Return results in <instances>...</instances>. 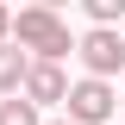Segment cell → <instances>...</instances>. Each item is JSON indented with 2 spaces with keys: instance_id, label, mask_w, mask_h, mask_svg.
Masks as SVG:
<instances>
[{
  "instance_id": "6da1fadb",
  "label": "cell",
  "mask_w": 125,
  "mask_h": 125,
  "mask_svg": "<svg viewBox=\"0 0 125 125\" xmlns=\"http://www.w3.org/2000/svg\"><path fill=\"white\" fill-rule=\"evenodd\" d=\"M6 38H19V50H38L44 62H56V56H69V50H75L69 25H62L50 6H25V13L13 19V31H6Z\"/></svg>"
},
{
  "instance_id": "277c9868",
  "label": "cell",
  "mask_w": 125,
  "mask_h": 125,
  "mask_svg": "<svg viewBox=\"0 0 125 125\" xmlns=\"http://www.w3.org/2000/svg\"><path fill=\"white\" fill-rule=\"evenodd\" d=\"M62 94H69V81H62L56 62H31L25 69V100L31 106H50V100H62Z\"/></svg>"
},
{
  "instance_id": "5b68a950",
  "label": "cell",
  "mask_w": 125,
  "mask_h": 125,
  "mask_svg": "<svg viewBox=\"0 0 125 125\" xmlns=\"http://www.w3.org/2000/svg\"><path fill=\"white\" fill-rule=\"evenodd\" d=\"M25 69H31L25 50H19V44H0V94H6V100L25 88Z\"/></svg>"
},
{
  "instance_id": "ba28073f",
  "label": "cell",
  "mask_w": 125,
  "mask_h": 125,
  "mask_svg": "<svg viewBox=\"0 0 125 125\" xmlns=\"http://www.w3.org/2000/svg\"><path fill=\"white\" fill-rule=\"evenodd\" d=\"M56 125H69V119H56Z\"/></svg>"
},
{
  "instance_id": "52a82bcc",
  "label": "cell",
  "mask_w": 125,
  "mask_h": 125,
  "mask_svg": "<svg viewBox=\"0 0 125 125\" xmlns=\"http://www.w3.org/2000/svg\"><path fill=\"white\" fill-rule=\"evenodd\" d=\"M6 31H13V13H6V6H0V44H6Z\"/></svg>"
},
{
  "instance_id": "3957f363",
  "label": "cell",
  "mask_w": 125,
  "mask_h": 125,
  "mask_svg": "<svg viewBox=\"0 0 125 125\" xmlns=\"http://www.w3.org/2000/svg\"><path fill=\"white\" fill-rule=\"evenodd\" d=\"M75 50H81V62H88V81H106L113 69H125V38L119 31H88Z\"/></svg>"
},
{
  "instance_id": "8992f818",
  "label": "cell",
  "mask_w": 125,
  "mask_h": 125,
  "mask_svg": "<svg viewBox=\"0 0 125 125\" xmlns=\"http://www.w3.org/2000/svg\"><path fill=\"white\" fill-rule=\"evenodd\" d=\"M0 125H38V106H31V100H0Z\"/></svg>"
},
{
  "instance_id": "7a4b0ae2",
  "label": "cell",
  "mask_w": 125,
  "mask_h": 125,
  "mask_svg": "<svg viewBox=\"0 0 125 125\" xmlns=\"http://www.w3.org/2000/svg\"><path fill=\"white\" fill-rule=\"evenodd\" d=\"M62 100H69V125H106V119H113V100H119V94H113L106 81H75V88L62 94Z\"/></svg>"
}]
</instances>
